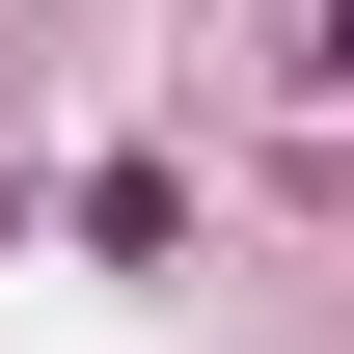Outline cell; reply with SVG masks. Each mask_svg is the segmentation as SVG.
I'll use <instances>...</instances> for the list:
<instances>
[{
    "instance_id": "cell-1",
    "label": "cell",
    "mask_w": 354,
    "mask_h": 354,
    "mask_svg": "<svg viewBox=\"0 0 354 354\" xmlns=\"http://www.w3.org/2000/svg\"><path fill=\"white\" fill-rule=\"evenodd\" d=\"M327 55H354V0H327Z\"/></svg>"
}]
</instances>
